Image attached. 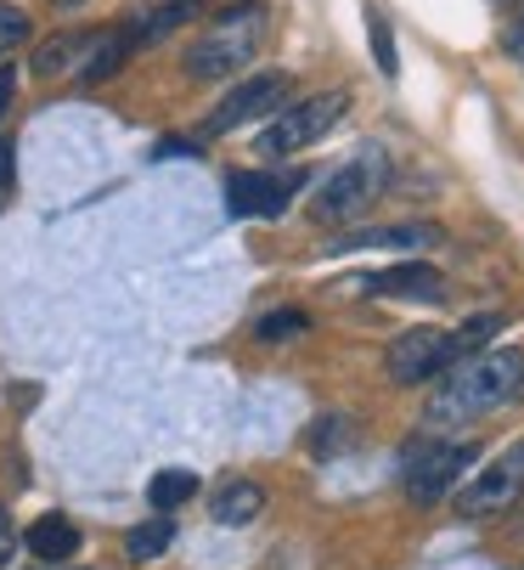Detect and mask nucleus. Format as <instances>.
Returning a JSON list of instances; mask_svg holds the SVG:
<instances>
[{
    "label": "nucleus",
    "instance_id": "nucleus-1",
    "mask_svg": "<svg viewBox=\"0 0 524 570\" xmlns=\"http://www.w3.org/2000/svg\"><path fill=\"white\" fill-rule=\"evenodd\" d=\"M524 395V351H479L468 362L452 367V379L434 390L428 401V424H468V419H485L496 406L518 401Z\"/></svg>",
    "mask_w": 524,
    "mask_h": 570
},
{
    "label": "nucleus",
    "instance_id": "nucleus-2",
    "mask_svg": "<svg viewBox=\"0 0 524 570\" xmlns=\"http://www.w3.org/2000/svg\"><path fill=\"white\" fill-rule=\"evenodd\" d=\"M266 35H271V12L259 7V0H243V7L220 12V18L192 40V51H187V73L204 79V86H215V79H231V73H243V68L259 57Z\"/></svg>",
    "mask_w": 524,
    "mask_h": 570
},
{
    "label": "nucleus",
    "instance_id": "nucleus-3",
    "mask_svg": "<svg viewBox=\"0 0 524 570\" xmlns=\"http://www.w3.org/2000/svg\"><path fill=\"white\" fill-rule=\"evenodd\" d=\"M384 187H389V153H384L378 141H367V147H356V158H344V165L316 187L310 215H316L322 226H344V220L367 215V209L384 198Z\"/></svg>",
    "mask_w": 524,
    "mask_h": 570
},
{
    "label": "nucleus",
    "instance_id": "nucleus-4",
    "mask_svg": "<svg viewBox=\"0 0 524 570\" xmlns=\"http://www.w3.org/2000/svg\"><path fill=\"white\" fill-rule=\"evenodd\" d=\"M349 108V91H322L310 102H288L266 119V130H259V147L254 153H266V158H294L305 147H316Z\"/></svg>",
    "mask_w": 524,
    "mask_h": 570
},
{
    "label": "nucleus",
    "instance_id": "nucleus-5",
    "mask_svg": "<svg viewBox=\"0 0 524 570\" xmlns=\"http://www.w3.org/2000/svg\"><path fill=\"white\" fill-rule=\"evenodd\" d=\"M479 463V446L474 441H446V446H428L417 441L406 452V498L412 503H441L446 492L463 485V469Z\"/></svg>",
    "mask_w": 524,
    "mask_h": 570
},
{
    "label": "nucleus",
    "instance_id": "nucleus-6",
    "mask_svg": "<svg viewBox=\"0 0 524 570\" xmlns=\"http://www.w3.org/2000/svg\"><path fill=\"white\" fill-rule=\"evenodd\" d=\"M288 97H294V73H283V68H266V73H248L243 86H231L226 97H220V108L209 114V136H226V130H237V125H254V119H271L277 108H288Z\"/></svg>",
    "mask_w": 524,
    "mask_h": 570
},
{
    "label": "nucleus",
    "instance_id": "nucleus-7",
    "mask_svg": "<svg viewBox=\"0 0 524 570\" xmlns=\"http://www.w3.org/2000/svg\"><path fill=\"white\" fill-rule=\"evenodd\" d=\"M524 498V441H513L507 452H496L463 492H457V514L468 520H485V514H502Z\"/></svg>",
    "mask_w": 524,
    "mask_h": 570
},
{
    "label": "nucleus",
    "instance_id": "nucleus-8",
    "mask_svg": "<svg viewBox=\"0 0 524 570\" xmlns=\"http://www.w3.org/2000/svg\"><path fill=\"white\" fill-rule=\"evenodd\" d=\"M452 334L446 328H406L389 351H384V373L395 384H428V379H441L452 373Z\"/></svg>",
    "mask_w": 524,
    "mask_h": 570
},
{
    "label": "nucleus",
    "instance_id": "nucleus-9",
    "mask_svg": "<svg viewBox=\"0 0 524 570\" xmlns=\"http://www.w3.org/2000/svg\"><path fill=\"white\" fill-rule=\"evenodd\" d=\"M305 187V176H271V170H237L231 181H226V204H231V215H243V220H277L283 209H288V198Z\"/></svg>",
    "mask_w": 524,
    "mask_h": 570
},
{
    "label": "nucleus",
    "instance_id": "nucleus-10",
    "mask_svg": "<svg viewBox=\"0 0 524 570\" xmlns=\"http://www.w3.org/2000/svg\"><path fill=\"white\" fill-rule=\"evenodd\" d=\"M130 51H136V40L125 35V23H113V29H91V35H85V46H79L73 79H79V86H102V79H113V73L130 62Z\"/></svg>",
    "mask_w": 524,
    "mask_h": 570
},
{
    "label": "nucleus",
    "instance_id": "nucleus-11",
    "mask_svg": "<svg viewBox=\"0 0 524 570\" xmlns=\"http://www.w3.org/2000/svg\"><path fill=\"white\" fill-rule=\"evenodd\" d=\"M204 7H209V0H147V7H136V12L125 18V35H130L136 46L164 40V35H175L181 23H192Z\"/></svg>",
    "mask_w": 524,
    "mask_h": 570
},
{
    "label": "nucleus",
    "instance_id": "nucleus-12",
    "mask_svg": "<svg viewBox=\"0 0 524 570\" xmlns=\"http://www.w3.org/2000/svg\"><path fill=\"white\" fill-rule=\"evenodd\" d=\"M367 294H384V299H446V277L434 266H389V272H373L362 283Z\"/></svg>",
    "mask_w": 524,
    "mask_h": 570
},
{
    "label": "nucleus",
    "instance_id": "nucleus-13",
    "mask_svg": "<svg viewBox=\"0 0 524 570\" xmlns=\"http://www.w3.org/2000/svg\"><path fill=\"white\" fill-rule=\"evenodd\" d=\"M446 243L441 226H378V232H344L327 249H434Z\"/></svg>",
    "mask_w": 524,
    "mask_h": 570
},
{
    "label": "nucleus",
    "instance_id": "nucleus-14",
    "mask_svg": "<svg viewBox=\"0 0 524 570\" xmlns=\"http://www.w3.org/2000/svg\"><path fill=\"white\" fill-rule=\"evenodd\" d=\"M23 542H29V553H34L40 564H68V559L79 553V531H73L68 514H40Z\"/></svg>",
    "mask_w": 524,
    "mask_h": 570
},
{
    "label": "nucleus",
    "instance_id": "nucleus-15",
    "mask_svg": "<svg viewBox=\"0 0 524 570\" xmlns=\"http://www.w3.org/2000/svg\"><path fill=\"white\" fill-rule=\"evenodd\" d=\"M259 514H266V492H259L254 480H226L220 492H215V525L243 531V525H254Z\"/></svg>",
    "mask_w": 524,
    "mask_h": 570
},
{
    "label": "nucleus",
    "instance_id": "nucleus-16",
    "mask_svg": "<svg viewBox=\"0 0 524 570\" xmlns=\"http://www.w3.org/2000/svg\"><path fill=\"white\" fill-rule=\"evenodd\" d=\"M192 492H198V474H192V469H158L152 485H147V503H152L158 514H175Z\"/></svg>",
    "mask_w": 524,
    "mask_h": 570
},
{
    "label": "nucleus",
    "instance_id": "nucleus-17",
    "mask_svg": "<svg viewBox=\"0 0 524 570\" xmlns=\"http://www.w3.org/2000/svg\"><path fill=\"white\" fill-rule=\"evenodd\" d=\"M169 542H175V514H152V520L130 525V537H125V553H130L136 564H147V559H158Z\"/></svg>",
    "mask_w": 524,
    "mask_h": 570
},
{
    "label": "nucleus",
    "instance_id": "nucleus-18",
    "mask_svg": "<svg viewBox=\"0 0 524 570\" xmlns=\"http://www.w3.org/2000/svg\"><path fill=\"white\" fill-rule=\"evenodd\" d=\"M79 46H85V35H51V40H40V51H34V79H57V73H68L73 62H79Z\"/></svg>",
    "mask_w": 524,
    "mask_h": 570
},
{
    "label": "nucleus",
    "instance_id": "nucleus-19",
    "mask_svg": "<svg viewBox=\"0 0 524 570\" xmlns=\"http://www.w3.org/2000/svg\"><path fill=\"white\" fill-rule=\"evenodd\" d=\"M299 334H310V311H299V305L266 311V316L254 322V340H266V345H288V340H299Z\"/></svg>",
    "mask_w": 524,
    "mask_h": 570
},
{
    "label": "nucleus",
    "instance_id": "nucleus-20",
    "mask_svg": "<svg viewBox=\"0 0 524 570\" xmlns=\"http://www.w3.org/2000/svg\"><path fill=\"white\" fill-rule=\"evenodd\" d=\"M349 441H356V424H349L344 413H327V419H316V424H310V435H305V446H310L316 458H333V452H344Z\"/></svg>",
    "mask_w": 524,
    "mask_h": 570
},
{
    "label": "nucleus",
    "instance_id": "nucleus-21",
    "mask_svg": "<svg viewBox=\"0 0 524 570\" xmlns=\"http://www.w3.org/2000/svg\"><path fill=\"white\" fill-rule=\"evenodd\" d=\"M502 328V316H474V322H463V328L452 334V362H468V356H479L485 345H491V334Z\"/></svg>",
    "mask_w": 524,
    "mask_h": 570
},
{
    "label": "nucleus",
    "instance_id": "nucleus-22",
    "mask_svg": "<svg viewBox=\"0 0 524 570\" xmlns=\"http://www.w3.org/2000/svg\"><path fill=\"white\" fill-rule=\"evenodd\" d=\"M367 40H373L378 73L395 79V73H401V51H395V35H389V18H384V12H367Z\"/></svg>",
    "mask_w": 524,
    "mask_h": 570
},
{
    "label": "nucleus",
    "instance_id": "nucleus-23",
    "mask_svg": "<svg viewBox=\"0 0 524 570\" xmlns=\"http://www.w3.org/2000/svg\"><path fill=\"white\" fill-rule=\"evenodd\" d=\"M29 12L23 7H12V0H0V57H7V51H18L23 40H29Z\"/></svg>",
    "mask_w": 524,
    "mask_h": 570
},
{
    "label": "nucleus",
    "instance_id": "nucleus-24",
    "mask_svg": "<svg viewBox=\"0 0 524 570\" xmlns=\"http://www.w3.org/2000/svg\"><path fill=\"white\" fill-rule=\"evenodd\" d=\"M12 553H18V525H12V514L0 509V570L12 564Z\"/></svg>",
    "mask_w": 524,
    "mask_h": 570
},
{
    "label": "nucleus",
    "instance_id": "nucleus-25",
    "mask_svg": "<svg viewBox=\"0 0 524 570\" xmlns=\"http://www.w3.org/2000/svg\"><path fill=\"white\" fill-rule=\"evenodd\" d=\"M502 51H507L513 62H524V12H518V18H513V29L502 35Z\"/></svg>",
    "mask_w": 524,
    "mask_h": 570
},
{
    "label": "nucleus",
    "instance_id": "nucleus-26",
    "mask_svg": "<svg viewBox=\"0 0 524 570\" xmlns=\"http://www.w3.org/2000/svg\"><path fill=\"white\" fill-rule=\"evenodd\" d=\"M12 91H18V73L0 68V119H7V108H12Z\"/></svg>",
    "mask_w": 524,
    "mask_h": 570
},
{
    "label": "nucleus",
    "instance_id": "nucleus-27",
    "mask_svg": "<svg viewBox=\"0 0 524 570\" xmlns=\"http://www.w3.org/2000/svg\"><path fill=\"white\" fill-rule=\"evenodd\" d=\"M7 193H12V147L0 141V198H7Z\"/></svg>",
    "mask_w": 524,
    "mask_h": 570
}]
</instances>
